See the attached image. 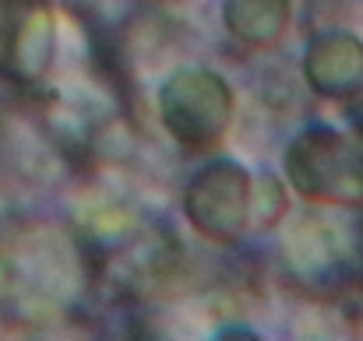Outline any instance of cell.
<instances>
[{"mask_svg": "<svg viewBox=\"0 0 363 341\" xmlns=\"http://www.w3.org/2000/svg\"><path fill=\"white\" fill-rule=\"evenodd\" d=\"M286 176L300 197L325 208L363 204V141L332 127H307L286 148Z\"/></svg>", "mask_w": 363, "mask_h": 341, "instance_id": "cell-1", "label": "cell"}, {"mask_svg": "<svg viewBox=\"0 0 363 341\" xmlns=\"http://www.w3.org/2000/svg\"><path fill=\"white\" fill-rule=\"evenodd\" d=\"M159 116L187 151H212L233 123V88L208 67H180L159 88Z\"/></svg>", "mask_w": 363, "mask_h": 341, "instance_id": "cell-2", "label": "cell"}, {"mask_svg": "<svg viewBox=\"0 0 363 341\" xmlns=\"http://www.w3.org/2000/svg\"><path fill=\"white\" fill-rule=\"evenodd\" d=\"M57 57L50 0H0V78L14 88L39 85Z\"/></svg>", "mask_w": 363, "mask_h": 341, "instance_id": "cell-3", "label": "cell"}, {"mask_svg": "<svg viewBox=\"0 0 363 341\" xmlns=\"http://www.w3.org/2000/svg\"><path fill=\"white\" fill-rule=\"evenodd\" d=\"M250 204H254L250 176L233 158L208 162L184 194L187 222L198 236L212 243H237L250 222Z\"/></svg>", "mask_w": 363, "mask_h": 341, "instance_id": "cell-4", "label": "cell"}, {"mask_svg": "<svg viewBox=\"0 0 363 341\" xmlns=\"http://www.w3.org/2000/svg\"><path fill=\"white\" fill-rule=\"evenodd\" d=\"M303 78L325 99L363 96V39L342 28L318 35L303 53Z\"/></svg>", "mask_w": 363, "mask_h": 341, "instance_id": "cell-5", "label": "cell"}, {"mask_svg": "<svg viewBox=\"0 0 363 341\" xmlns=\"http://www.w3.org/2000/svg\"><path fill=\"white\" fill-rule=\"evenodd\" d=\"M289 0H226L223 21L233 39L247 46H275L289 28Z\"/></svg>", "mask_w": 363, "mask_h": 341, "instance_id": "cell-6", "label": "cell"}]
</instances>
